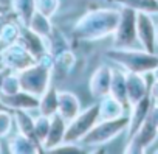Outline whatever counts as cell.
<instances>
[{
	"mask_svg": "<svg viewBox=\"0 0 158 154\" xmlns=\"http://www.w3.org/2000/svg\"><path fill=\"white\" fill-rule=\"evenodd\" d=\"M20 30H22V24L16 19V16H13L2 28V33H0V45H10L19 41L20 36Z\"/></svg>",
	"mask_w": 158,
	"mask_h": 154,
	"instance_id": "d4e9b609",
	"label": "cell"
},
{
	"mask_svg": "<svg viewBox=\"0 0 158 154\" xmlns=\"http://www.w3.org/2000/svg\"><path fill=\"white\" fill-rule=\"evenodd\" d=\"M129 126V114L113 118V120H99L81 140L84 146L89 148H98L102 146L112 140H115L118 135L127 131Z\"/></svg>",
	"mask_w": 158,
	"mask_h": 154,
	"instance_id": "277c9868",
	"label": "cell"
},
{
	"mask_svg": "<svg viewBox=\"0 0 158 154\" xmlns=\"http://www.w3.org/2000/svg\"><path fill=\"white\" fill-rule=\"evenodd\" d=\"M6 72H8V68H2V70H0V92H2V84H3V78H5Z\"/></svg>",
	"mask_w": 158,
	"mask_h": 154,
	"instance_id": "e575fe53",
	"label": "cell"
},
{
	"mask_svg": "<svg viewBox=\"0 0 158 154\" xmlns=\"http://www.w3.org/2000/svg\"><path fill=\"white\" fill-rule=\"evenodd\" d=\"M53 68H54V56L51 53H45L33 65L19 72L22 90L40 97L51 86Z\"/></svg>",
	"mask_w": 158,
	"mask_h": 154,
	"instance_id": "3957f363",
	"label": "cell"
},
{
	"mask_svg": "<svg viewBox=\"0 0 158 154\" xmlns=\"http://www.w3.org/2000/svg\"><path fill=\"white\" fill-rule=\"evenodd\" d=\"M149 95L153 103H158V80H153V83L149 86Z\"/></svg>",
	"mask_w": 158,
	"mask_h": 154,
	"instance_id": "1f68e13d",
	"label": "cell"
},
{
	"mask_svg": "<svg viewBox=\"0 0 158 154\" xmlns=\"http://www.w3.org/2000/svg\"><path fill=\"white\" fill-rule=\"evenodd\" d=\"M27 27L31 28L34 33L40 34V36L45 37V39L50 37V34H51L53 30H54L53 22H51V17H47V16L40 14L39 11H36V13L31 16V19H30V22H28Z\"/></svg>",
	"mask_w": 158,
	"mask_h": 154,
	"instance_id": "cb8c5ba5",
	"label": "cell"
},
{
	"mask_svg": "<svg viewBox=\"0 0 158 154\" xmlns=\"http://www.w3.org/2000/svg\"><path fill=\"white\" fill-rule=\"evenodd\" d=\"M22 47H25L36 59L42 58L45 53H48V47H47V39L42 37L40 34L34 33L31 28H28L27 25H22L20 30V36L17 41Z\"/></svg>",
	"mask_w": 158,
	"mask_h": 154,
	"instance_id": "7c38bea8",
	"label": "cell"
},
{
	"mask_svg": "<svg viewBox=\"0 0 158 154\" xmlns=\"http://www.w3.org/2000/svg\"><path fill=\"white\" fill-rule=\"evenodd\" d=\"M147 120H149V121H152V123L158 128V103H153V104H152Z\"/></svg>",
	"mask_w": 158,
	"mask_h": 154,
	"instance_id": "4dcf8cb0",
	"label": "cell"
},
{
	"mask_svg": "<svg viewBox=\"0 0 158 154\" xmlns=\"http://www.w3.org/2000/svg\"><path fill=\"white\" fill-rule=\"evenodd\" d=\"M81 111H82V104H81V100L77 98L76 94L68 92V90L59 92V111H57V114H60L67 121H70Z\"/></svg>",
	"mask_w": 158,
	"mask_h": 154,
	"instance_id": "2e32d148",
	"label": "cell"
},
{
	"mask_svg": "<svg viewBox=\"0 0 158 154\" xmlns=\"http://www.w3.org/2000/svg\"><path fill=\"white\" fill-rule=\"evenodd\" d=\"M155 24H156V53H158V14H156V19H155Z\"/></svg>",
	"mask_w": 158,
	"mask_h": 154,
	"instance_id": "8d00e7d4",
	"label": "cell"
},
{
	"mask_svg": "<svg viewBox=\"0 0 158 154\" xmlns=\"http://www.w3.org/2000/svg\"><path fill=\"white\" fill-rule=\"evenodd\" d=\"M2 68H5V67H3V64H2V62H0V70H2Z\"/></svg>",
	"mask_w": 158,
	"mask_h": 154,
	"instance_id": "f35d334b",
	"label": "cell"
},
{
	"mask_svg": "<svg viewBox=\"0 0 158 154\" xmlns=\"http://www.w3.org/2000/svg\"><path fill=\"white\" fill-rule=\"evenodd\" d=\"M0 47H2V45H0Z\"/></svg>",
	"mask_w": 158,
	"mask_h": 154,
	"instance_id": "7bdbcfd3",
	"label": "cell"
},
{
	"mask_svg": "<svg viewBox=\"0 0 158 154\" xmlns=\"http://www.w3.org/2000/svg\"><path fill=\"white\" fill-rule=\"evenodd\" d=\"M37 59L19 42L3 45L0 48V62L3 64L5 68L13 70V72H22L33 65Z\"/></svg>",
	"mask_w": 158,
	"mask_h": 154,
	"instance_id": "52a82bcc",
	"label": "cell"
},
{
	"mask_svg": "<svg viewBox=\"0 0 158 154\" xmlns=\"http://www.w3.org/2000/svg\"><path fill=\"white\" fill-rule=\"evenodd\" d=\"M126 83H127V95L130 106L143 100L146 95H149V83L146 75L136 72H126Z\"/></svg>",
	"mask_w": 158,
	"mask_h": 154,
	"instance_id": "5bb4252c",
	"label": "cell"
},
{
	"mask_svg": "<svg viewBox=\"0 0 158 154\" xmlns=\"http://www.w3.org/2000/svg\"><path fill=\"white\" fill-rule=\"evenodd\" d=\"M109 95H112L113 98H116L127 111L130 109L129 95H127V83H126V72L123 68L113 70V78H112Z\"/></svg>",
	"mask_w": 158,
	"mask_h": 154,
	"instance_id": "ac0fdd59",
	"label": "cell"
},
{
	"mask_svg": "<svg viewBox=\"0 0 158 154\" xmlns=\"http://www.w3.org/2000/svg\"><path fill=\"white\" fill-rule=\"evenodd\" d=\"M136 16L138 13L132 8L121 7L119 10V20L116 25L113 36V47L119 48H129L133 47L136 39Z\"/></svg>",
	"mask_w": 158,
	"mask_h": 154,
	"instance_id": "8992f818",
	"label": "cell"
},
{
	"mask_svg": "<svg viewBox=\"0 0 158 154\" xmlns=\"http://www.w3.org/2000/svg\"><path fill=\"white\" fill-rule=\"evenodd\" d=\"M119 20V10L96 8L87 11L77 19L73 36L79 41H101L115 33Z\"/></svg>",
	"mask_w": 158,
	"mask_h": 154,
	"instance_id": "6da1fadb",
	"label": "cell"
},
{
	"mask_svg": "<svg viewBox=\"0 0 158 154\" xmlns=\"http://www.w3.org/2000/svg\"><path fill=\"white\" fill-rule=\"evenodd\" d=\"M5 106L11 111H37L39 97L27 90H19L13 95H0Z\"/></svg>",
	"mask_w": 158,
	"mask_h": 154,
	"instance_id": "4fadbf2b",
	"label": "cell"
},
{
	"mask_svg": "<svg viewBox=\"0 0 158 154\" xmlns=\"http://www.w3.org/2000/svg\"><path fill=\"white\" fill-rule=\"evenodd\" d=\"M14 128V117L13 111H0V140L6 139Z\"/></svg>",
	"mask_w": 158,
	"mask_h": 154,
	"instance_id": "f546056e",
	"label": "cell"
},
{
	"mask_svg": "<svg viewBox=\"0 0 158 154\" xmlns=\"http://www.w3.org/2000/svg\"><path fill=\"white\" fill-rule=\"evenodd\" d=\"M113 70L115 68H112L110 65L102 64L92 73L90 81H89V89L95 100H101L106 95H109L112 78H113Z\"/></svg>",
	"mask_w": 158,
	"mask_h": 154,
	"instance_id": "30bf717a",
	"label": "cell"
},
{
	"mask_svg": "<svg viewBox=\"0 0 158 154\" xmlns=\"http://www.w3.org/2000/svg\"><path fill=\"white\" fill-rule=\"evenodd\" d=\"M0 152H2V145H0Z\"/></svg>",
	"mask_w": 158,
	"mask_h": 154,
	"instance_id": "ab89813d",
	"label": "cell"
},
{
	"mask_svg": "<svg viewBox=\"0 0 158 154\" xmlns=\"http://www.w3.org/2000/svg\"><path fill=\"white\" fill-rule=\"evenodd\" d=\"M19 90H22L19 72L8 70L6 75H5V78H3L2 92H0V95H13V94H16V92H19Z\"/></svg>",
	"mask_w": 158,
	"mask_h": 154,
	"instance_id": "484cf974",
	"label": "cell"
},
{
	"mask_svg": "<svg viewBox=\"0 0 158 154\" xmlns=\"http://www.w3.org/2000/svg\"><path fill=\"white\" fill-rule=\"evenodd\" d=\"M14 14L13 13H6V14H0V33H2V28H3V25L13 17Z\"/></svg>",
	"mask_w": 158,
	"mask_h": 154,
	"instance_id": "d6a6232c",
	"label": "cell"
},
{
	"mask_svg": "<svg viewBox=\"0 0 158 154\" xmlns=\"http://www.w3.org/2000/svg\"><path fill=\"white\" fill-rule=\"evenodd\" d=\"M152 104H153V101H152L150 95H146L143 100H139L138 103L130 106V109H129V126H127V131H126L127 139L130 135H133L141 128V125L147 120Z\"/></svg>",
	"mask_w": 158,
	"mask_h": 154,
	"instance_id": "8fae6325",
	"label": "cell"
},
{
	"mask_svg": "<svg viewBox=\"0 0 158 154\" xmlns=\"http://www.w3.org/2000/svg\"><path fill=\"white\" fill-rule=\"evenodd\" d=\"M99 121V103H93L89 108L82 109L73 120L67 123L65 142L81 143L84 135Z\"/></svg>",
	"mask_w": 158,
	"mask_h": 154,
	"instance_id": "5b68a950",
	"label": "cell"
},
{
	"mask_svg": "<svg viewBox=\"0 0 158 154\" xmlns=\"http://www.w3.org/2000/svg\"><path fill=\"white\" fill-rule=\"evenodd\" d=\"M39 114L42 115H54L59 111V90L54 86H50L40 97H39Z\"/></svg>",
	"mask_w": 158,
	"mask_h": 154,
	"instance_id": "44dd1931",
	"label": "cell"
},
{
	"mask_svg": "<svg viewBox=\"0 0 158 154\" xmlns=\"http://www.w3.org/2000/svg\"><path fill=\"white\" fill-rule=\"evenodd\" d=\"M6 109H8V108L5 106V103L2 101V98H0V111H6ZM10 111H11V109H10Z\"/></svg>",
	"mask_w": 158,
	"mask_h": 154,
	"instance_id": "74e56055",
	"label": "cell"
},
{
	"mask_svg": "<svg viewBox=\"0 0 158 154\" xmlns=\"http://www.w3.org/2000/svg\"><path fill=\"white\" fill-rule=\"evenodd\" d=\"M13 117H14V126L17 128V132L30 137L33 142H36L37 145L42 146V143L36 137V132H34V117L30 115V111H13Z\"/></svg>",
	"mask_w": 158,
	"mask_h": 154,
	"instance_id": "ffe728a7",
	"label": "cell"
},
{
	"mask_svg": "<svg viewBox=\"0 0 158 154\" xmlns=\"http://www.w3.org/2000/svg\"><path fill=\"white\" fill-rule=\"evenodd\" d=\"M67 120L60 115V114H54L51 115V126H50V132L47 135V140L44 142V151L51 152L56 146H59L60 143L65 142V132H67Z\"/></svg>",
	"mask_w": 158,
	"mask_h": 154,
	"instance_id": "9a60e30c",
	"label": "cell"
},
{
	"mask_svg": "<svg viewBox=\"0 0 158 154\" xmlns=\"http://www.w3.org/2000/svg\"><path fill=\"white\" fill-rule=\"evenodd\" d=\"M73 64H74V55L68 50L62 51L57 56H54V68H59L62 72V75H67L73 68Z\"/></svg>",
	"mask_w": 158,
	"mask_h": 154,
	"instance_id": "83f0119b",
	"label": "cell"
},
{
	"mask_svg": "<svg viewBox=\"0 0 158 154\" xmlns=\"http://www.w3.org/2000/svg\"><path fill=\"white\" fill-rule=\"evenodd\" d=\"M50 126H51V117L42 115V114H39L37 117H34V132H36L37 140L42 145L47 140V135L50 132Z\"/></svg>",
	"mask_w": 158,
	"mask_h": 154,
	"instance_id": "4316f807",
	"label": "cell"
},
{
	"mask_svg": "<svg viewBox=\"0 0 158 154\" xmlns=\"http://www.w3.org/2000/svg\"><path fill=\"white\" fill-rule=\"evenodd\" d=\"M155 152H158V149H156V151H155Z\"/></svg>",
	"mask_w": 158,
	"mask_h": 154,
	"instance_id": "60d3db41",
	"label": "cell"
},
{
	"mask_svg": "<svg viewBox=\"0 0 158 154\" xmlns=\"http://www.w3.org/2000/svg\"><path fill=\"white\" fill-rule=\"evenodd\" d=\"M59 8H60V0H36V11H39L47 17L53 19V16H56Z\"/></svg>",
	"mask_w": 158,
	"mask_h": 154,
	"instance_id": "f1b7e54d",
	"label": "cell"
},
{
	"mask_svg": "<svg viewBox=\"0 0 158 154\" xmlns=\"http://www.w3.org/2000/svg\"><path fill=\"white\" fill-rule=\"evenodd\" d=\"M107 3H115L118 7L132 8L136 13H147L152 16L158 14V3L156 0H104Z\"/></svg>",
	"mask_w": 158,
	"mask_h": 154,
	"instance_id": "603a6c76",
	"label": "cell"
},
{
	"mask_svg": "<svg viewBox=\"0 0 158 154\" xmlns=\"http://www.w3.org/2000/svg\"><path fill=\"white\" fill-rule=\"evenodd\" d=\"M104 58L109 62L116 64L126 72H136L147 75L158 65V53H149L144 48H119L112 47L106 50Z\"/></svg>",
	"mask_w": 158,
	"mask_h": 154,
	"instance_id": "7a4b0ae2",
	"label": "cell"
},
{
	"mask_svg": "<svg viewBox=\"0 0 158 154\" xmlns=\"http://www.w3.org/2000/svg\"><path fill=\"white\" fill-rule=\"evenodd\" d=\"M10 10L22 25H28L31 16L36 13V0H11Z\"/></svg>",
	"mask_w": 158,
	"mask_h": 154,
	"instance_id": "7402d4cb",
	"label": "cell"
},
{
	"mask_svg": "<svg viewBox=\"0 0 158 154\" xmlns=\"http://www.w3.org/2000/svg\"><path fill=\"white\" fill-rule=\"evenodd\" d=\"M127 114V109L112 95L99 100V120H113Z\"/></svg>",
	"mask_w": 158,
	"mask_h": 154,
	"instance_id": "d6986e66",
	"label": "cell"
},
{
	"mask_svg": "<svg viewBox=\"0 0 158 154\" xmlns=\"http://www.w3.org/2000/svg\"><path fill=\"white\" fill-rule=\"evenodd\" d=\"M156 140H158V128L152 121L146 120L141 125V128L127 139L124 152L126 154H141L147 151Z\"/></svg>",
	"mask_w": 158,
	"mask_h": 154,
	"instance_id": "ba28073f",
	"label": "cell"
},
{
	"mask_svg": "<svg viewBox=\"0 0 158 154\" xmlns=\"http://www.w3.org/2000/svg\"><path fill=\"white\" fill-rule=\"evenodd\" d=\"M10 11H11V10H10L8 5H5V3L0 2V14H6V13H10Z\"/></svg>",
	"mask_w": 158,
	"mask_h": 154,
	"instance_id": "836d02e7",
	"label": "cell"
},
{
	"mask_svg": "<svg viewBox=\"0 0 158 154\" xmlns=\"http://www.w3.org/2000/svg\"><path fill=\"white\" fill-rule=\"evenodd\" d=\"M150 75L153 76V80H158V65H156V67H155V68L150 72Z\"/></svg>",
	"mask_w": 158,
	"mask_h": 154,
	"instance_id": "d590c367",
	"label": "cell"
},
{
	"mask_svg": "<svg viewBox=\"0 0 158 154\" xmlns=\"http://www.w3.org/2000/svg\"><path fill=\"white\" fill-rule=\"evenodd\" d=\"M136 39L149 53H156V24L152 14L138 13L136 16Z\"/></svg>",
	"mask_w": 158,
	"mask_h": 154,
	"instance_id": "9c48e42d",
	"label": "cell"
},
{
	"mask_svg": "<svg viewBox=\"0 0 158 154\" xmlns=\"http://www.w3.org/2000/svg\"><path fill=\"white\" fill-rule=\"evenodd\" d=\"M156 3H158V0H156Z\"/></svg>",
	"mask_w": 158,
	"mask_h": 154,
	"instance_id": "b9f144b4",
	"label": "cell"
},
{
	"mask_svg": "<svg viewBox=\"0 0 158 154\" xmlns=\"http://www.w3.org/2000/svg\"><path fill=\"white\" fill-rule=\"evenodd\" d=\"M8 151L14 154H34V152H44V148L33 142L30 137L17 132L8 139Z\"/></svg>",
	"mask_w": 158,
	"mask_h": 154,
	"instance_id": "e0dca14e",
	"label": "cell"
}]
</instances>
